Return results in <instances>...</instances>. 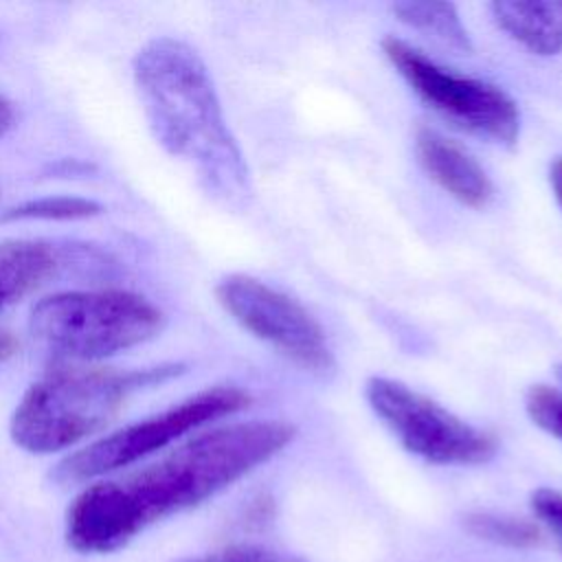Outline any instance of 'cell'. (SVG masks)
Returning <instances> with one entry per match:
<instances>
[{
	"instance_id": "1",
	"label": "cell",
	"mask_w": 562,
	"mask_h": 562,
	"mask_svg": "<svg viewBox=\"0 0 562 562\" xmlns=\"http://www.w3.org/2000/svg\"><path fill=\"white\" fill-rule=\"evenodd\" d=\"M281 419L220 424L121 476L92 481L66 514V542L90 555L130 544L151 525L198 507L292 443Z\"/></svg>"
},
{
	"instance_id": "2",
	"label": "cell",
	"mask_w": 562,
	"mask_h": 562,
	"mask_svg": "<svg viewBox=\"0 0 562 562\" xmlns=\"http://www.w3.org/2000/svg\"><path fill=\"white\" fill-rule=\"evenodd\" d=\"M134 86L158 145L189 162L202 189L226 206L250 200V171L200 53L178 37H154L132 64Z\"/></svg>"
},
{
	"instance_id": "3",
	"label": "cell",
	"mask_w": 562,
	"mask_h": 562,
	"mask_svg": "<svg viewBox=\"0 0 562 562\" xmlns=\"http://www.w3.org/2000/svg\"><path fill=\"white\" fill-rule=\"evenodd\" d=\"M178 373H182V364L134 371L57 369L22 393L9 422V435L18 448L31 454L64 452L101 432L134 391Z\"/></svg>"
},
{
	"instance_id": "4",
	"label": "cell",
	"mask_w": 562,
	"mask_h": 562,
	"mask_svg": "<svg viewBox=\"0 0 562 562\" xmlns=\"http://www.w3.org/2000/svg\"><path fill=\"white\" fill-rule=\"evenodd\" d=\"M165 314L130 290H66L40 299L29 314L33 340L55 358L94 362L156 338Z\"/></svg>"
},
{
	"instance_id": "5",
	"label": "cell",
	"mask_w": 562,
	"mask_h": 562,
	"mask_svg": "<svg viewBox=\"0 0 562 562\" xmlns=\"http://www.w3.org/2000/svg\"><path fill=\"white\" fill-rule=\"evenodd\" d=\"M248 404L250 393L239 386L220 384L204 389L160 413L81 446L55 465L50 472L53 481L59 485H77L105 479L165 450L206 424L244 411Z\"/></svg>"
},
{
	"instance_id": "6",
	"label": "cell",
	"mask_w": 562,
	"mask_h": 562,
	"mask_svg": "<svg viewBox=\"0 0 562 562\" xmlns=\"http://www.w3.org/2000/svg\"><path fill=\"white\" fill-rule=\"evenodd\" d=\"M382 53L408 88L448 123L503 147L516 145L520 112L503 88L457 75L395 35L382 40Z\"/></svg>"
},
{
	"instance_id": "7",
	"label": "cell",
	"mask_w": 562,
	"mask_h": 562,
	"mask_svg": "<svg viewBox=\"0 0 562 562\" xmlns=\"http://www.w3.org/2000/svg\"><path fill=\"white\" fill-rule=\"evenodd\" d=\"M371 411L415 457L435 465H481L496 450V439L450 413L400 380L373 375L364 384Z\"/></svg>"
},
{
	"instance_id": "8",
	"label": "cell",
	"mask_w": 562,
	"mask_h": 562,
	"mask_svg": "<svg viewBox=\"0 0 562 562\" xmlns=\"http://www.w3.org/2000/svg\"><path fill=\"white\" fill-rule=\"evenodd\" d=\"M215 299L237 325L301 369L316 375L334 371L325 329L290 294L248 274H228L217 281Z\"/></svg>"
},
{
	"instance_id": "9",
	"label": "cell",
	"mask_w": 562,
	"mask_h": 562,
	"mask_svg": "<svg viewBox=\"0 0 562 562\" xmlns=\"http://www.w3.org/2000/svg\"><path fill=\"white\" fill-rule=\"evenodd\" d=\"M415 154L424 171L454 200L465 206L483 209L494 195L487 171L459 143L432 127L415 134Z\"/></svg>"
},
{
	"instance_id": "10",
	"label": "cell",
	"mask_w": 562,
	"mask_h": 562,
	"mask_svg": "<svg viewBox=\"0 0 562 562\" xmlns=\"http://www.w3.org/2000/svg\"><path fill=\"white\" fill-rule=\"evenodd\" d=\"M490 13L529 53L549 57L562 50V0H496Z\"/></svg>"
},
{
	"instance_id": "11",
	"label": "cell",
	"mask_w": 562,
	"mask_h": 562,
	"mask_svg": "<svg viewBox=\"0 0 562 562\" xmlns=\"http://www.w3.org/2000/svg\"><path fill=\"white\" fill-rule=\"evenodd\" d=\"M64 266V252L42 239L0 241V310L20 301Z\"/></svg>"
},
{
	"instance_id": "12",
	"label": "cell",
	"mask_w": 562,
	"mask_h": 562,
	"mask_svg": "<svg viewBox=\"0 0 562 562\" xmlns=\"http://www.w3.org/2000/svg\"><path fill=\"white\" fill-rule=\"evenodd\" d=\"M393 13L406 26L432 37L435 42L454 48L459 53H470L472 42L468 29L463 26L457 7L450 2H422V0H404L395 2Z\"/></svg>"
},
{
	"instance_id": "13",
	"label": "cell",
	"mask_w": 562,
	"mask_h": 562,
	"mask_svg": "<svg viewBox=\"0 0 562 562\" xmlns=\"http://www.w3.org/2000/svg\"><path fill=\"white\" fill-rule=\"evenodd\" d=\"M103 213V204L83 195H44L24 200L0 213V222H75Z\"/></svg>"
},
{
	"instance_id": "14",
	"label": "cell",
	"mask_w": 562,
	"mask_h": 562,
	"mask_svg": "<svg viewBox=\"0 0 562 562\" xmlns=\"http://www.w3.org/2000/svg\"><path fill=\"white\" fill-rule=\"evenodd\" d=\"M463 529L479 540L509 549H529L540 542L536 522L498 512H468L463 516Z\"/></svg>"
},
{
	"instance_id": "15",
	"label": "cell",
	"mask_w": 562,
	"mask_h": 562,
	"mask_svg": "<svg viewBox=\"0 0 562 562\" xmlns=\"http://www.w3.org/2000/svg\"><path fill=\"white\" fill-rule=\"evenodd\" d=\"M525 408L538 428L562 441V391L536 384L525 395Z\"/></svg>"
},
{
	"instance_id": "16",
	"label": "cell",
	"mask_w": 562,
	"mask_h": 562,
	"mask_svg": "<svg viewBox=\"0 0 562 562\" xmlns=\"http://www.w3.org/2000/svg\"><path fill=\"white\" fill-rule=\"evenodd\" d=\"M529 505L538 522L553 536L562 551V492L553 487H538L531 492Z\"/></svg>"
},
{
	"instance_id": "17",
	"label": "cell",
	"mask_w": 562,
	"mask_h": 562,
	"mask_svg": "<svg viewBox=\"0 0 562 562\" xmlns=\"http://www.w3.org/2000/svg\"><path fill=\"white\" fill-rule=\"evenodd\" d=\"M180 562H296L294 558H288L283 553L263 549V547H250V544H239V547H228L222 551H213L206 555L198 558H187Z\"/></svg>"
},
{
	"instance_id": "18",
	"label": "cell",
	"mask_w": 562,
	"mask_h": 562,
	"mask_svg": "<svg viewBox=\"0 0 562 562\" xmlns=\"http://www.w3.org/2000/svg\"><path fill=\"white\" fill-rule=\"evenodd\" d=\"M549 180H551V189H553V195L562 209V156L551 165V171H549Z\"/></svg>"
},
{
	"instance_id": "19",
	"label": "cell",
	"mask_w": 562,
	"mask_h": 562,
	"mask_svg": "<svg viewBox=\"0 0 562 562\" xmlns=\"http://www.w3.org/2000/svg\"><path fill=\"white\" fill-rule=\"evenodd\" d=\"M13 121H15L13 105H11V103L0 94V136H4V134L11 130Z\"/></svg>"
},
{
	"instance_id": "20",
	"label": "cell",
	"mask_w": 562,
	"mask_h": 562,
	"mask_svg": "<svg viewBox=\"0 0 562 562\" xmlns=\"http://www.w3.org/2000/svg\"><path fill=\"white\" fill-rule=\"evenodd\" d=\"M13 351H15V340L7 331H0V360L13 356Z\"/></svg>"
},
{
	"instance_id": "21",
	"label": "cell",
	"mask_w": 562,
	"mask_h": 562,
	"mask_svg": "<svg viewBox=\"0 0 562 562\" xmlns=\"http://www.w3.org/2000/svg\"><path fill=\"white\" fill-rule=\"evenodd\" d=\"M555 373H558V380L562 382V367H558V369H555Z\"/></svg>"
}]
</instances>
